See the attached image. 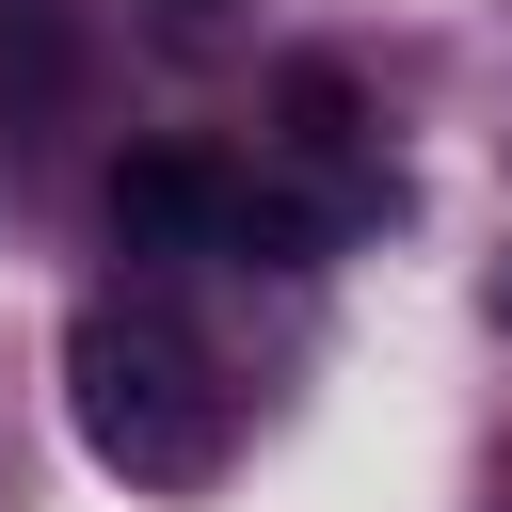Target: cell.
Listing matches in <instances>:
<instances>
[{
	"label": "cell",
	"mask_w": 512,
	"mask_h": 512,
	"mask_svg": "<svg viewBox=\"0 0 512 512\" xmlns=\"http://www.w3.org/2000/svg\"><path fill=\"white\" fill-rule=\"evenodd\" d=\"M496 320H512V256H496Z\"/></svg>",
	"instance_id": "cell-4"
},
{
	"label": "cell",
	"mask_w": 512,
	"mask_h": 512,
	"mask_svg": "<svg viewBox=\"0 0 512 512\" xmlns=\"http://www.w3.org/2000/svg\"><path fill=\"white\" fill-rule=\"evenodd\" d=\"M272 144H288V160H304V176H320V192H336L352 224L384 208V176H368V96H352V64H288V80H272Z\"/></svg>",
	"instance_id": "cell-3"
},
{
	"label": "cell",
	"mask_w": 512,
	"mask_h": 512,
	"mask_svg": "<svg viewBox=\"0 0 512 512\" xmlns=\"http://www.w3.org/2000/svg\"><path fill=\"white\" fill-rule=\"evenodd\" d=\"M64 416H80V448L128 496H208L240 464V400H224L208 336L176 304H128V288L64 320Z\"/></svg>",
	"instance_id": "cell-1"
},
{
	"label": "cell",
	"mask_w": 512,
	"mask_h": 512,
	"mask_svg": "<svg viewBox=\"0 0 512 512\" xmlns=\"http://www.w3.org/2000/svg\"><path fill=\"white\" fill-rule=\"evenodd\" d=\"M224 224H240V160H208V144L112 160V256H224Z\"/></svg>",
	"instance_id": "cell-2"
}]
</instances>
